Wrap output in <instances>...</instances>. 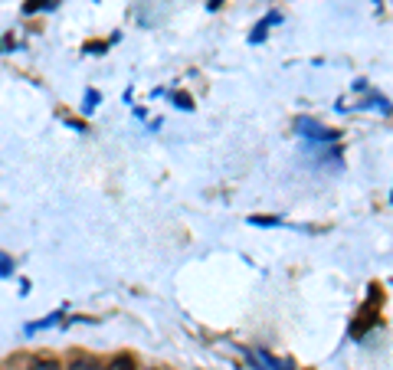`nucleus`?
I'll return each mask as SVG.
<instances>
[{"instance_id":"nucleus-1","label":"nucleus","mask_w":393,"mask_h":370,"mask_svg":"<svg viewBox=\"0 0 393 370\" xmlns=\"http://www.w3.org/2000/svg\"><path fill=\"white\" fill-rule=\"evenodd\" d=\"M272 24H279V13H269V17H266V20L256 26V33H253V43H262V37H266V30H269Z\"/></svg>"},{"instance_id":"nucleus-2","label":"nucleus","mask_w":393,"mask_h":370,"mask_svg":"<svg viewBox=\"0 0 393 370\" xmlns=\"http://www.w3.org/2000/svg\"><path fill=\"white\" fill-rule=\"evenodd\" d=\"M10 272H13L10 256H7V252H0V275H10Z\"/></svg>"},{"instance_id":"nucleus-3","label":"nucleus","mask_w":393,"mask_h":370,"mask_svg":"<svg viewBox=\"0 0 393 370\" xmlns=\"http://www.w3.org/2000/svg\"><path fill=\"white\" fill-rule=\"evenodd\" d=\"M111 370H131V358H115L111 360Z\"/></svg>"},{"instance_id":"nucleus-4","label":"nucleus","mask_w":393,"mask_h":370,"mask_svg":"<svg viewBox=\"0 0 393 370\" xmlns=\"http://www.w3.org/2000/svg\"><path fill=\"white\" fill-rule=\"evenodd\" d=\"M33 370H60V367H56L53 360H37V364H33Z\"/></svg>"},{"instance_id":"nucleus-5","label":"nucleus","mask_w":393,"mask_h":370,"mask_svg":"<svg viewBox=\"0 0 393 370\" xmlns=\"http://www.w3.org/2000/svg\"><path fill=\"white\" fill-rule=\"evenodd\" d=\"M73 370H98V367H95V364H89V360H75Z\"/></svg>"},{"instance_id":"nucleus-6","label":"nucleus","mask_w":393,"mask_h":370,"mask_svg":"<svg viewBox=\"0 0 393 370\" xmlns=\"http://www.w3.org/2000/svg\"><path fill=\"white\" fill-rule=\"evenodd\" d=\"M174 102H177V105H181V109H190V99H187L184 92H177V95H174Z\"/></svg>"},{"instance_id":"nucleus-7","label":"nucleus","mask_w":393,"mask_h":370,"mask_svg":"<svg viewBox=\"0 0 393 370\" xmlns=\"http://www.w3.org/2000/svg\"><path fill=\"white\" fill-rule=\"evenodd\" d=\"M37 7H43V0H26V7H24V10H26V13H33Z\"/></svg>"}]
</instances>
